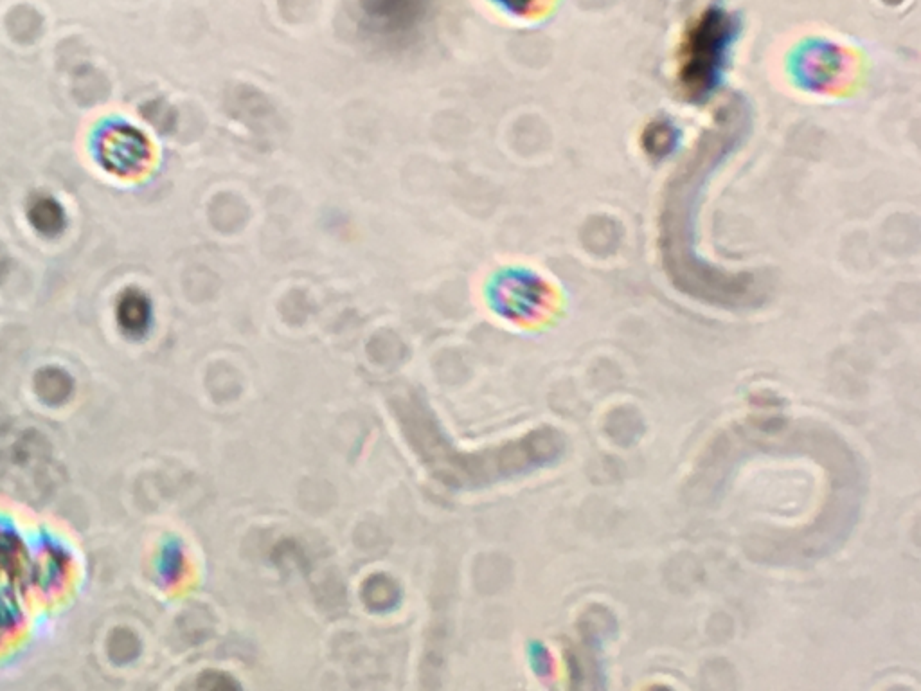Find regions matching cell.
Masks as SVG:
<instances>
[{"label": "cell", "instance_id": "7a4b0ae2", "mask_svg": "<svg viewBox=\"0 0 921 691\" xmlns=\"http://www.w3.org/2000/svg\"><path fill=\"white\" fill-rule=\"evenodd\" d=\"M27 220L36 233L44 238H56L67 225L62 204L47 193H35L27 204Z\"/></svg>", "mask_w": 921, "mask_h": 691}, {"label": "cell", "instance_id": "6da1fadb", "mask_svg": "<svg viewBox=\"0 0 921 691\" xmlns=\"http://www.w3.org/2000/svg\"><path fill=\"white\" fill-rule=\"evenodd\" d=\"M99 166L116 177H135L152 161V144L135 126L114 121L99 130L94 143Z\"/></svg>", "mask_w": 921, "mask_h": 691}, {"label": "cell", "instance_id": "3957f363", "mask_svg": "<svg viewBox=\"0 0 921 691\" xmlns=\"http://www.w3.org/2000/svg\"><path fill=\"white\" fill-rule=\"evenodd\" d=\"M150 317H152V308L143 292L130 288L125 294H121L117 301V321L123 328V332L132 337L143 335L148 330Z\"/></svg>", "mask_w": 921, "mask_h": 691}, {"label": "cell", "instance_id": "277c9868", "mask_svg": "<svg viewBox=\"0 0 921 691\" xmlns=\"http://www.w3.org/2000/svg\"><path fill=\"white\" fill-rule=\"evenodd\" d=\"M4 261H6V260H4V258H2V251H0V267H2V263H4Z\"/></svg>", "mask_w": 921, "mask_h": 691}]
</instances>
